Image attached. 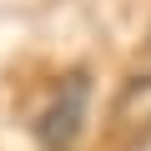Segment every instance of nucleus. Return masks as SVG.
I'll list each match as a JSON object with an SVG mask.
<instances>
[{"label": "nucleus", "mask_w": 151, "mask_h": 151, "mask_svg": "<svg viewBox=\"0 0 151 151\" xmlns=\"http://www.w3.org/2000/svg\"><path fill=\"white\" fill-rule=\"evenodd\" d=\"M111 136L121 141H151V76L131 81L121 96H116V111H111Z\"/></svg>", "instance_id": "obj_2"}, {"label": "nucleus", "mask_w": 151, "mask_h": 151, "mask_svg": "<svg viewBox=\"0 0 151 151\" xmlns=\"http://www.w3.org/2000/svg\"><path fill=\"white\" fill-rule=\"evenodd\" d=\"M86 101H91V76L86 70H70L55 81L50 101L40 106V121H35V141L45 151H65L76 136H81V121H86Z\"/></svg>", "instance_id": "obj_1"}]
</instances>
